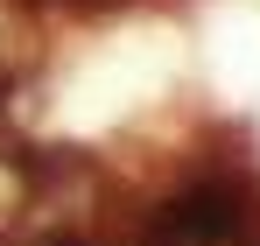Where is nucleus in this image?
I'll list each match as a JSON object with an SVG mask.
<instances>
[{"label": "nucleus", "mask_w": 260, "mask_h": 246, "mask_svg": "<svg viewBox=\"0 0 260 246\" xmlns=\"http://www.w3.org/2000/svg\"><path fill=\"white\" fill-rule=\"evenodd\" d=\"M239 225H246V197H239L232 183H197V190H183L169 211H155L148 246H225Z\"/></svg>", "instance_id": "f257e3e1"}]
</instances>
